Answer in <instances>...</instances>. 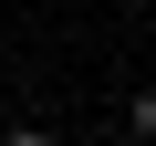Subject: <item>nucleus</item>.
<instances>
[{
  "label": "nucleus",
  "mask_w": 156,
  "mask_h": 146,
  "mask_svg": "<svg viewBox=\"0 0 156 146\" xmlns=\"http://www.w3.org/2000/svg\"><path fill=\"white\" fill-rule=\"evenodd\" d=\"M125 125H135V136H146V146H156V84H146V94H135V115H125Z\"/></svg>",
  "instance_id": "nucleus-1"
},
{
  "label": "nucleus",
  "mask_w": 156,
  "mask_h": 146,
  "mask_svg": "<svg viewBox=\"0 0 156 146\" xmlns=\"http://www.w3.org/2000/svg\"><path fill=\"white\" fill-rule=\"evenodd\" d=\"M0 146H62V136H52V125H11Z\"/></svg>",
  "instance_id": "nucleus-2"
}]
</instances>
